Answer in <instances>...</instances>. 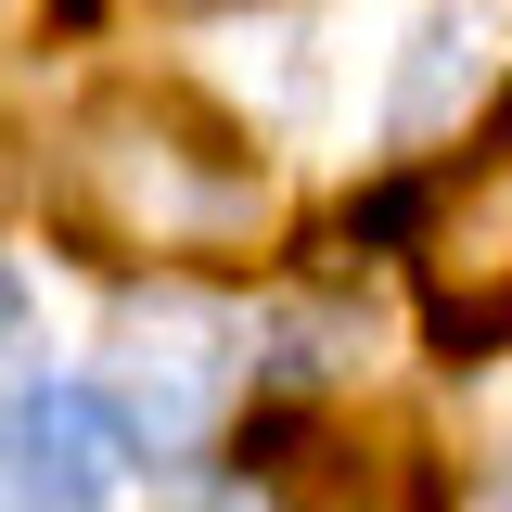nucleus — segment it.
<instances>
[{
  "label": "nucleus",
  "instance_id": "nucleus-1",
  "mask_svg": "<svg viewBox=\"0 0 512 512\" xmlns=\"http://www.w3.org/2000/svg\"><path fill=\"white\" fill-rule=\"evenodd\" d=\"M64 231L103 256H244L269 231V167L180 90H116L64 141Z\"/></svg>",
  "mask_w": 512,
  "mask_h": 512
},
{
  "label": "nucleus",
  "instance_id": "nucleus-2",
  "mask_svg": "<svg viewBox=\"0 0 512 512\" xmlns=\"http://www.w3.org/2000/svg\"><path fill=\"white\" fill-rule=\"evenodd\" d=\"M231 384H244V359H231V320L205 295H141L116 320V423H128V448H154V461L205 448L218 410H231Z\"/></svg>",
  "mask_w": 512,
  "mask_h": 512
},
{
  "label": "nucleus",
  "instance_id": "nucleus-3",
  "mask_svg": "<svg viewBox=\"0 0 512 512\" xmlns=\"http://www.w3.org/2000/svg\"><path fill=\"white\" fill-rule=\"evenodd\" d=\"M141 474L116 397L90 384H26L0 410V512H116V487Z\"/></svg>",
  "mask_w": 512,
  "mask_h": 512
},
{
  "label": "nucleus",
  "instance_id": "nucleus-4",
  "mask_svg": "<svg viewBox=\"0 0 512 512\" xmlns=\"http://www.w3.org/2000/svg\"><path fill=\"white\" fill-rule=\"evenodd\" d=\"M423 256H436L448 282V346H474V333H512V128L436 192V218H423Z\"/></svg>",
  "mask_w": 512,
  "mask_h": 512
},
{
  "label": "nucleus",
  "instance_id": "nucleus-5",
  "mask_svg": "<svg viewBox=\"0 0 512 512\" xmlns=\"http://www.w3.org/2000/svg\"><path fill=\"white\" fill-rule=\"evenodd\" d=\"M500 64H512V0H436V13L410 26V52H397V103H384L397 154L448 141V128L500 90Z\"/></svg>",
  "mask_w": 512,
  "mask_h": 512
},
{
  "label": "nucleus",
  "instance_id": "nucleus-6",
  "mask_svg": "<svg viewBox=\"0 0 512 512\" xmlns=\"http://www.w3.org/2000/svg\"><path fill=\"white\" fill-rule=\"evenodd\" d=\"M295 512H448V500H436V461L397 423H333L295 461Z\"/></svg>",
  "mask_w": 512,
  "mask_h": 512
},
{
  "label": "nucleus",
  "instance_id": "nucleus-7",
  "mask_svg": "<svg viewBox=\"0 0 512 512\" xmlns=\"http://www.w3.org/2000/svg\"><path fill=\"white\" fill-rule=\"evenodd\" d=\"M13 333H26V295H13V269H0V346H13Z\"/></svg>",
  "mask_w": 512,
  "mask_h": 512
}]
</instances>
